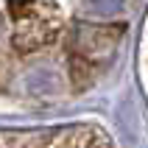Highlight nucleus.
Here are the masks:
<instances>
[{"mask_svg": "<svg viewBox=\"0 0 148 148\" xmlns=\"http://www.w3.org/2000/svg\"><path fill=\"white\" fill-rule=\"evenodd\" d=\"M92 8H95L98 14L109 17V14H115L117 8H120V0H92Z\"/></svg>", "mask_w": 148, "mask_h": 148, "instance_id": "obj_1", "label": "nucleus"}]
</instances>
